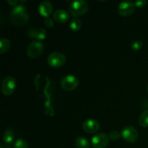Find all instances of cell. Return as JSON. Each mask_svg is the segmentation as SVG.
I'll list each match as a JSON object with an SVG mask.
<instances>
[{
	"mask_svg": "<svg viewBox=\"0 0 148 148\" xmlns=\"http://www.w3.org/2000/svg\"><path fill=\"white\" fill-rule=\"evenodd\" d=\"M14 148H28V145L25 140L19 138L14 143Z\"/></svg>",
	"mask_w": 148,
	"mask_h": 148,
	"instance_id": "19",
	"label": "cell"
},
{
	"mask_svg": "<svg viewBox=\"0 0 148 148\" xmlns=\"http://www.w3.org/2000/svg\"><path fill=\"white\" fill-rule=\"evenodd\" d=\"M140 124L144 128H147L148 127V110L143 111L140 116L139 119Z\"/></svg>",
	"mask_w": 148,
	"mask_h": 148,
	"instance_id": "17",
	"label": "cell"
},
{
	"mask_svg": "<svg viewBox=\"0 0 148 148\" xmlns=\"http://www.w3.org/2000/svg\"><path fill=\"white\" fill-rule=\"evenodd\" d=\"M10 20L13 25L16 26H22L25 25L29 20L27 10L24 5H17L10 12Z\"/></svg>",
	"mask_w": 148,
	"mask_h": 148,
	"instance_id": "1",
	"label": "cell"
},
{
	"mask_svg": "<svg viewBox=\"0 0 148 148\" xmlns=\"http://www.w3.org/2000/svg\"><path fill=\"white\" fill-rule=\"evenodd\" d=\"M82 129L88 134H95L99 130L100 124L95 119L85 120L82 124Z\"/></svg>",
	"mask_w": 148,
	"mask_h": 148,
	"instance_id": "10",
	"label": "cell"
},
{
	"mask_svg": "<svg viewBox=\"0 0 148 148\" xmlns=\"http://www.w3.org/2000/svg\"><path fill=\"white\" fill-rule=\"evenodd\" d=\"M38 11L39 13L45 18L49 17L53 12V5L50 1H44L39 4Z\"/></svg>",
	"mask_w": 148,
	"mask_h": 148,
	"instance_id": "11",
	"label": "cell"
},
{
	"mask_svg": "<svg viewBox=\"0 0 148 148\" xmlns=\"http://www.w3.org/2000/svg\"><path fill=\"white\" fill-rule=\"evenodd\" d=\"M147 92H148V85H147Z\"/></svg>",
	"mask_w": 148,
	"mask_h": 148,
	"instance_id": "25",
	"label": "cell"
},
{
	"mask_svg": "<svg viewBox=\"0 0 148 148\" xmlns=\"http://www.w3.org/2000/svg\"><path fill=\"white\" fill-rule=\"evenodd\" d=\"M53 19L56 23L63 24L66 23L69 19V14L68 12L63 10H58L53 13Z\"/></svg>",
	"mask_w": 148,
	"mask_h": 148,
	"instance_id": "12",
	"label": "cell"
},
{
	"mask_svg": "<svg viewBox=\"0 0 148 148\" xmlns=\"http://www.w3.org/2000/svg\"><path fill=\"white\" fill-rule=\"evenodd\" d=\"M10 45H11V43L9 39L1 38L0 40V53L4 54L7 53L10 49Z\"/></svg>",
	"mask_w": 148,
	"mask_h": 148,
	"instance_id": "15",
	"label": "cell"
},
{
	"mask_svg": "<svg viewBox=\"0 0 148 148\" xmlns=\"http://www.w3.org/2000/svg\"><path fill=\"white\" fill-rule=\"evenodd\" d=\"M7 3L10 4V6H13V7H17V4H18V1L16 0H7Z\"/></svg>",
	"mask_w": 148,
	"mask_h": 148,
	"instance_id": "24",
	"label": "cell"
},
{
	"mask_svg": "<svg viewBox=\"0 0 148 148\" xmlns=\"http://www.w3.org/2000/svg\"><path fill=\"white\" fill-rule=\"evenodd\" d=\"M88 6L86 1L79 0L74 1L70 3L69 6V14L74 17H78L85 14L88 12Z\"/></svg>",
	"mask_w": 148,
	"mask_h": 148,
	"instance_id": "2",
	"label": "cell"
},
{
	"mask_svg": "<svg viewBox=\"0 0 148 148\" xmlns=\"http://www.w3.org/2000/svg\"><path fill=\"white\" fill-rule=\"evenodd\" d=\"M143 46V43L142 40H136L134 42H132L131 45V48L133 51H138L142 49Z\"/></svg>",
	"mask_w": 148,
	"mask_h": 148,
	"instance_id": "20",
	"label": "cell"
},
{
	"mask_svg": "<svg viewBox=\"0 0 148 148\" xmlns=\"http://www.w3.org/2000/svg\"><path fill=\"white\" fill-rule=\"evenodd\" d=\"M121 136V134H120L118 131H111V132H110L108 137H109L110 140H112V141H117V140H119Z\"/></svg>",
	"mask_w": 148,
	"mask_h": 148,
	"instance_id": "21",
	"label": "cell"
},
{
	"mask_svg": "<svg viewBox=\"0 0 148 148\" xmlns=\"http://www.w3.org/2000/svg\"><path fill=\"white\" fill-rule=\"evenodd\" d=\"M48 64L51 67H60L66 62V56L61 52H53L48 56Z\"/></svg>",
	"mask_w": 148,
	"mask_h": 148,
	"instance_id": "4",
	"label": "cell"
},
{
	"mask_svg": "<svg viewBox=\"0 0 148 148\" xmlns=\"http://www.w3.org/2000/svg\"><path fill=\"white\" fill-rule=\"evenodd\" d=\"M135 10L134 3L131 1H124L119 4L118 11L120 15L123 17H129L132 15Z\"/></svg>",
	"mask_w": 148,
	"mask_h": 148,
	"instance_id": "9",
	"label": "cell"
},
{
	"mask_svg": "<svg viewBox=\"0 0 148 148\" xmlns=\"http://www.w3.org/2000/svg\"><path fill=\"white\" fill-rule=\"evenodd\" d=\"M79 85V79L73 75H66L61 80V86L66 91H72Z\"/></svg>",
	"mask_w": 148,
	"mask_h": 148,
	"instance_id": "5",
	"label": "cell"
},
{
	"mask_svg": "<svg viewBox=\"0 0 148 148\" xmlns=\"http://www.w3.org/2000/svg\"><path fill=\"white\" fill-rule=\"evenodd\" d=\"M46 34H47V33H46V31L45 29L39 28L35 30L34 37L36 38V40H39V41H40V40L46 38Z\"/></svg>",
	"mask_w": 148,
	"mask_h": 148,
	"instance_id": "18",
	"label": "cell"
},
{
	"mask_svg": "<svg viewBox=\"0 0 148 148\" xmlns=\"http://www.w3.org/2000/svg\"><path fill=\"white\" fill-rule=\"evenodd\" d=\"M82 26V23L79 17H73L69 23V27L74 32L79 31Z\"/></svg>",
	"mask_w": 148,
	"mask_h": 148,
	"instance_id": "14",
	"label": "cell"
},
{
	"mask_svg": "<svg viewBox=\"0 0 148 148\" xmlns=\"http://www.w3.org/2000/svg\"><path fill=\"white\" fill-rule=\"evenodd\" d=\"M3 141L6 144H10L13 142L14 139V134L10 130H7V131L4 132V133L3 134Z\"/></svg>",
	"mask_w": 148,
	"mask_h": 148,
	"instance_id": "16",
	"label": "cell"
},
{
	"mask_svg": "<svg viewBox=\"0 0 148 148\" xmlns=\"http://www.w3.org/2000/svg\"><path fill=\"white\" fill-rule=\"evenodd\" d=\"M147 4V1L145 0H140V1H137L134 2V5L135 7H139V8H143Z\"/></svg>",
	"mask_w": 148,
	"mask_h": 148,
	"instance_id": "23",
	"label": "cell"
},
{
	"mask_svg": "<svg viewBox=\"0 0 148 148\" xmlns=\"http://www.w3.org/2000/svg\"><path fill=\"white\" fill-rule=\"evenodd\" d=\"M75 145L77 148H90V144L89 140L85 137H78L75 140Z\"/></svg>",
	"mask_w": 148,
	"mask_h": 148,
	"instance_id": "13",
	"label": "cell"
},
{
	"mask_svg": "<svg viewBox=\"0 0 148 148\" xmlns=\"http://www.w3.org/2000/svg\"><path fill=\"white\" fill-rule=\"evenodd\" d=\"M16 82L15 79L11 76H7L3 79L1 84V91L4 95H11L15 90Z\"/></svg>",
	"mask_w": 148,
	"mask_h": 148,
	"instance_id": "6",
	"label": "cell"
},
{
	"mask_svg": "<svg viewBox=\"0 0 148 148\" xmlns=\"http://www.w3.org/2000/svg\"><path fill=\"white\" fill-rule=\"evenodd\" d=\"M44 51L43 44L39 40H33L28 45L27 49V55L29 58L35 59L38 58Z\"/></svg>",
	"mask_w": 148,
	"mask_h": 148,
	"instance_id": "3",
	"label": "cell"
},
{
	"mask_svg": "<svg viewBox=\"0 0 148 148\" xmlns=\"http://www.w3.org/2000/svg\"><path fill=\"white\" fill-rule=\"evenodd\" d=\"M121 137L128 143H135L138 140V132L132 126H127L122 130L121 133Z\"/></svg>",
	"mask_w": 148,
	"mask_h": 148,
	"instance_id": "7",
	"label": "cell"
},
{
	"mask_svg": "<svg viewBox=\"0 0 148 148\" xmlns=\"http://www.w3.org/2000/svg\"><path fill=\"white\" fill-rule=\"evenodd\" d=\"M109 137L105 133H98L92 137L91 143L93 148H105L109 143Z\"/></svg>",
	"mask_w": 148,
	"mask_h": 148,
	"instance_id": "8",
	"label": "cell"
},
{
	"mask_svg": "<svg viewBox=\"0 0 148 148\" xmlns=\"http://www.w3.org/2000/svg\"><path fill=\"white\" fill-rule=\"evenodd\" d=\"M44 23L45 25L47 27H49V28H51V27H52L53 26V21L52 20V18H51L50 17L45 18Z\"/></svg>",
	"mask_w": 148,
	"mask_h": 148,
	"instance_id": "22",
	"label": "cell"
}]
</instances>
